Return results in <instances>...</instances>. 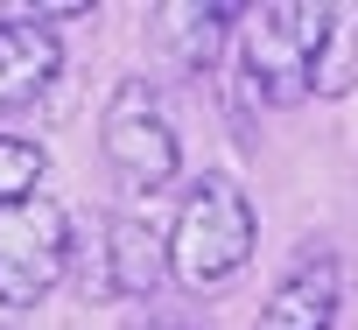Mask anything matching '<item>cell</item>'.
Returning a JSON list of instances; mask_svg holds the SVG:
<instances>
[{
    "label": "cell",
    "mask_w": 358,
    "mask_h": 330,
    "mask_svg": "<svg viewBox=\"0 0 358 330\" xmlns=\"http://www.w3.org/2000/svg\"><path fill=\"white\" fill-rule=\"evenodd\" d=\"M43 176H50V155H43V141L0 134V204H29V197H43V190H36Z\"/></svg>",
    "instance_id": "cell-10"
},
{
    "label": "cell",
    "mask_w": 358,
    "mask_h": 330,
    "mask_svg": "<svg viewBox=\"0 0 358 330\" xmlns=\"http://www.w3.org/2000/svg\"><path fill=\"white\" fill-rule=\"evenodd\" d=\"M64 71V50L50 29L36 22H0V113H22L36 106Z\"/></svg>",
    "instance_id": "cell-6"
},
{
    "label": "cell",
    "mask_w": 358,
    "mask_h": 330,
    "mask_svg": "<svg viewBox=\"0 0 358 330\" xmlns=\"http://www.w3.org/2000/svg\"><path fill=\"white\" fill-rule=\"evenodd\" d=\"M71 267V218L57 197L0 204V309H36Z\"/></svg>",
    "instance_id": "cell-3"
},
{
    "label": "cell",
    "mask_w": 358,
    "mask_h": 330,
    "mask_svg": "<svg viewBox=\"0 0 358 330\" xmlns=\"http://www.w3.org/2000/svg\"><path fill=\"white\" fill-rule=\"evenodd\" d=\"M99 148L106 162L134 183V190H162L176 176V162H183V148H176V127L155 99L148 78H120L113 99H106V120H99Z\"/></svg>",
    "instance_id": "cell-4"
},
{
    "label": "cell",
    "mask_w": 358,
    "mask_h": 330,
    "mask_svg": "<svg viewBox=\"0 0 358 330\" xmlns=\"http://www.w3.org/2000/svg\"><path fill=\"white\" fill-rule=\"evenodd\" d=\"M330 15L337 8H309V0L253 8V22H246V85L267 106H295V99L316 92V57L330 43Z\"/></svg>",
    "instance_id": "cell-2"
},
{
    "label": "cell",
    "mask_w": 358,
    "mask_h": 330,
    "mask_svg": "<svg viewBox=\"0 0 358 330\" xmlns=\"http://www.w3.org/2000/svg\"><path fill=\"white\" fill-rule=\"evenodd\" d=\"M162 274H176V267H169V239H162L148 218L120 211V218L106 225V288H113V295H155Z\"/></svg>",
    "instance_id": "cell-7"
},
{
    "label": "cell",
    "mask_w": 358,
    "mask_h": 330,
    "mask_svg": "<svg viewBox=\"0 0 358 330\" xmlns=\"http://www.w3.org/2000/svg\"><path fill=\"white\" fill-rule=\"evenodd\" d=\"M337 302H344V267H337V253L316 246V253H302L281 274V288L260 309V330H330Z\"/></svg>",
    "instance_id": "cell-5"
},
{
    "label": "cell",
    "mask_w": 358,
    "mask_h": 330,
    "mask_svg": "<svg viewBox=\"0 0 358 330\" xmlns=\"http://www.w3.org/2000/svg\"><path fill=\"white\" fill-rule=\"evenodd\" d=\"M344 92H358V8L351 0L330 15V43L316 57V99H344Z\"/></svg>",
    "instance_id": "cell-9"
},
{
    "label": "cell",
    "mask_w": 358,
    "mask_h": 330,
    "mask_svg": "<svg viewBox=\"0 0 358 330\" xmlns=\"http://www.w3.org/2000/svg\"><path fill=\"white\" fill-rule=\"evenodd\" d=\"M253 239H260V225H253L246 190L232 176H204V183H190L183 211H176L169 267H176L183 288H218V281H232L253 260Z\"/></svg>",
    "instance_id": "cell-1"
},
{
    "label": "cell",
    "mask_w": 358,
    "mask_h": 330,
    "mask_svg": "<svg viewBox=\"0 0 358 330\" xmlns=\"http://www.w3.org/2000/svg\"><path fill=\"white\" fill-rule=\"evenodd\" d=\"M232 15H246V8H197V0H176V8H155V43L183 71H211L225 36H232Z\"/></svg>",
    "instance_id": "cell-8"
}]
</instances>
